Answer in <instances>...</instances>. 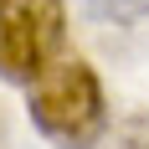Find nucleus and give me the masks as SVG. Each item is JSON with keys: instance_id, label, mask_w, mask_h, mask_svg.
Wrapping results in <instances>:
<instances>
[{"instance_id": "1", "label": "nucleus", "mask_w": 149, "mask_h": 149, "mask_svg": "<svg viewBox=\"0 0 149 149\" xmlns=\"http://www.w3.org/2000/svg\"><path fill=\"white\" fill-rule=\"evenodd\" d=\"M26 88H31V123L57 149H93L103 139L108 129L103 82L82 57H57Z\"/></svg>"}, {"instance_id": "2", "label": "nucleus", "mask_w": 149, "mask_h": 149, "mask_svg": "<svg viewBox=\"0 0 149 149\" xmlns=\"http://www.w3.org/2000/svg\"><path fill=\"white\" fill-rule=\"evenodd\" d=\"M67 41V5L62 0H0V77L31 82L52 67Z\"/></svg>"}, {"instance_id": "3", "label": "nucleus", "mask_w": 149, "mask_h": 149, "mask_svg": "<svg viewBox=\"0 0 149 149\" xmlns=\"http://www.w3.org/2000/svg\"><path fill=\"white\" fill-rule=\"evenodd\" d=\"M82 10L93 21H108V26H134L149 15V0H82Z\"/></svg>"}, {"instance_id": "4", "label": "nucleus", "mask_w": 149, "mask_h": 149, "mask_svg": "<svg viewBox=\"0 0 149 149\" xmlns=\"http://www.w3.org/2000/svg\"><path fill=\"white\" fill-rule=\"evenodd\" d=\"M123 149H149V108L129 123V134H123Z\"/></svg>"}]
</instances>
